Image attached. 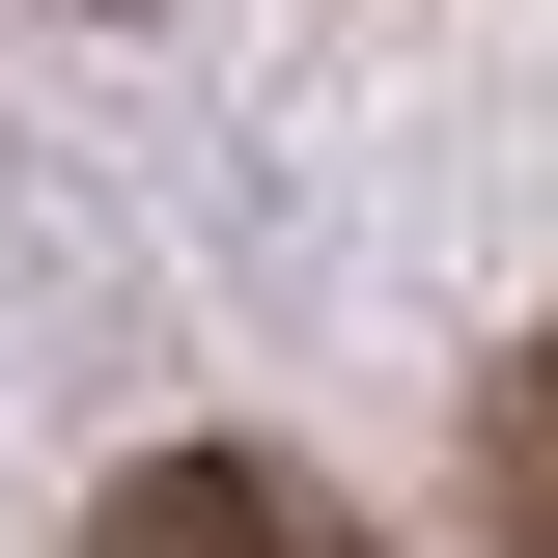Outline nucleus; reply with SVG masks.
Masks as SVG:
<instances>
[{
  "instance_id": "f03ea898",
  "label": "nucleus",
  "mask_w": 558,
  "mask_h": 558,
  "mask_svg": "<svg viewBox=\"0 0 558 558\" xmlns=\"http://www.w3.org/2000/svg\"><path fill=\"white\" fill-rule=\"evenodd\" d=\"M475 531H502V558H558V336L475 391Z\"/></svg>"
},
{
  "instance_id": "f257e3e1",
  "label": "nucleus",
  "mask_w": 558,
  "mask_h": 558,
  "mask_svg": "<svg viewBox=\"0 0 558 558\" xmlns=\"http://www.w3.org/2000/svg\"><path fill=\"white\" fill-rule=\"evenodd\" d=\"M84 558H391L336 475H279V447H140L112 502H84Z\"/></svg>"
}]
</instances>
